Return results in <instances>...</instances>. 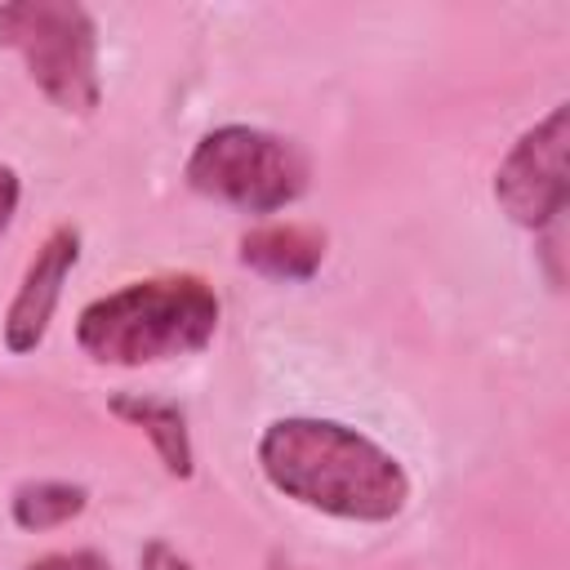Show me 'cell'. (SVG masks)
<instances>
[{
    "label": "cell",
    "instance_id": "obj_1",
    "mask_svg": "<svg viewBox=\"0 0 570 570\" xmlns=\"http://www.w3.org/2000/svg\"><path fill=\"white\" fill-rule=\"evenodd\" d=\"M258 468L276 494L338 521L383 525L410 503L401 459L338 419L289 414L267 423L258 436Z\"/></svg>",
    "mask_w": 570,
    "mask_h": 570
},
{
    "label": "cell",
    "instance_id": "obj_2",
    "mask_svg": "<svg viewBox=\"0 0 570 570\" xmlns=\"http://www.w3.org/2000/svg\"><path fill=\"white\" fill-rule=\"evenodd\" d=\"M218 294L200 276H147L94 298L76 316V343L98 365H156L209 347Z\"/></svg>",
    "mask_w": 570,
    "mask_h": 570
},
{
    "label": "cell",
    "instance_id": "obj_3",
    "mask_svg": "<svg viewBox=\"0 0 570 570\" xmlns=\"http://www.w3.org/2000/svg\"><path fill=\"white\" fill-rule=\"evenodd\" d=\"M0 45L13 49L31 85L67 116H89L102 98L98 27L76 0H9L0 4Z\"/></svg>",
    "mask_w": 570,
    "mask_h": 570
},
{
    "label": "cell",
    "instance_id": "obj_4",
    "mask_svg": "<svg viewBox=\"0 0 570 570\" xmlns=\"http://www.w3.org/2000/svg\"><path fill=\"white\" fill-rule=\"evenodd\" d=\"M183 178L205 200L232 205L240 214H276L307 191L312 165L298 142L281 134L254 125H218L191 147Z\"/></svg>",
    "mask_w": 570,
    "mask_h": 570
},
{
    "label": "cell",
    "instance_id": "obj_5",
    "mask_svg": "<svg viewBox=\"0 0 570 570\" xmlns=\"http://www.w3.org/2000/svg\"><path fill=\"white\" fill-rule=\"evenodd\" d=\"M566 151H570V107L557 102L499 160V169H494V200H499V209L517 227L543 232V227L561 223L566 200H570Z\"/></svg>",
    "mask_w": 570,
    "mask_h": 570
},
{
    "label": "cell",
    "instance_id": "obj_6",
    "mask_svg": "<svg viewBox=\"0 0 570 570\" xmlns=\"http://www.w3.org/2000/svg\"><path fill=\"white\" fill-rule=\"evenodd\" d=\"M76 263H80V232L76 227H53L45 236V245L36 249V258L27 263V272L18 281V294L4 312V347L13 356H27L45 343L49 321H53L58 298H62V285L71 281Z\"/></svg>",
    "mask_w": 570,
    "mask_h": 570
},
{
    "label": "cell",
    "instance_id": "obj_7",
    "mask_svg": "<svg viewBox=\"0 0 570 570\" xmlns=\"http://www.w3.org/2000/svg\"><path fill=\"white\" fill-rule=\"evenodd\" d=\"M240 263L267 281H312L325 263V232L303 223H267L240 236Z\"/></svg>",
    "mask_w": 570,
    "mask_h": 570
},
{
    "label": "cell",
    "instance_id": "obj_8",
    "mask_svg": "<svg viewBox=\"0 0 570 570\" xmlns=\"http://www.w3.org/2000/svg\"><path fill=\"white\" fill-rule=\"evenodd\" d=\"M111 414L125 419V423H134V428L151 441V450H156V459H160V468H165L169 476L187 481V476L196 472L187 419H183V410H178L174 401L142 396V392H120V396H111Z\"/></svg>",
    "mask_w": 570,
    "mask_h": 570
},
{
    "label": "cell",
    "instance_id": "obj_9",
    "mask_svg": "<svg viewBox=\"0 0 570 570\" xmlns=\"http://www.w3.org/2000/svg\"><path fill=\"white\" fill-rule=\"evenodd\" d=\"M85 503H89V490L85 485H71V481H31V485H18L13 490L9 517H13L18 530L45 534V530H58L71 517H80Z\"/></svg>",
    "mask_w": 570,
    "mask_h": 570
},
{
    "label": "cell",
    "instance_id": "obj_10",
    "mask_svg": "<svg viewBox=\"0 0 570 570\" xmlns=\"http://www.w3.org/2000/svg\"><path fill=\"white\" fill-rule=\"evenodd\" d=\"M22 570H111V566L98 552H49V557H40Z\"/></svg>",
    "mask_w": 570,
    "mask_h": 570
},
{
    "label": "cell",
    "instance_id": "obj_11",
    "mask_svg": "<svg viewBox=\"0 0 570 570\" xmlns=\"http://www.w3.org/2000/svg\"><path fill=\"white\" fill-rule=\"evenodd\" d=\"M18 196H22L18 169H13V165H0V236L9 232V223H13V214H18Z\"/></svg>",
    "mask_w": 570,
    "mask_h": 570
},
{
    "label": "cell",
    "instance_id": "obj_12",
    "mask_svg": "<svg viewBox=\"0 0 570 570\" xmlns=\"http://www.w3.org/2000/svg\"><path fill=\"white\" fill-rule=\"evenodd\" d=\"M138 566H142V570H191V561H187V557H178V552H174L169 543H160V539H151V543L142 548Z\"/></svg>",
    "mask_w": 570,
    "mask_h": 570
}]
</instances>
